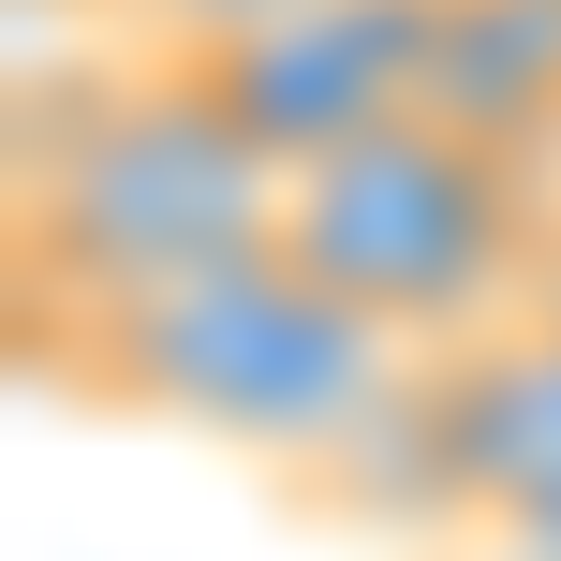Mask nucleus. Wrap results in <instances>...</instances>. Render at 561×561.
Here are the masks:
<instances>
[{
	"instance_id": "nucleus-1",
	"label": "nucleus",
	"mask_w": 561,
	"mask_h": 561,
	"mask_svg": "<svg viewBox=\"0 0 561 561\" xmlns=\"http://www.w3.org/2000/svg\"><path fill=\"white\" fill-rule=\"evenodd\" d=\"M280 193L296 178L207 104L178 59L134 45V75L59 89V134H15V325L59 340L104 325V310L163 296L193 266H237L280 237Z\"/></svg>"
},
{
	"instance_id": "nucleus-2",
	"label": "nucleus",
	"mask_w": 561,
	"mask_h": 561,
	"mask_svg": "<svg viewBox=\"0 0 561 561\" xmlns=\"http://www.w3.org/2000/svg\"><path fill=\"white\" fill-rule=\"evenodd\" d=\"M280 252L355 325H385L399 355H473L547 296L561 193L517 178L503 148L444 134V118H399V134L340 148V163H310L280 193Z\"/></svg>"
},
{
	"instance_id": "nucleus-3",
	"label": "nucleus",
	"mask_w": 561,
	"mask_h": 561,
	"mask_svg": "<svg viewBox=\"0 0 561 561\" xmlns=\"http://www.w3.org/2000/svg\"><path fill=\"white\" fill-rule=\"evenodd\" d=\"M45 355L75 369L89 399H118V414H163V428H193V444L280 458V473H310V458L399 385V340L355 325L280 237L237 252V266L163 280V296L104 310V325H75V340H45Z\"/></svg>"
},
{
	"instance_id": "nucleus-4",
	"label": "nucleus",
	"mask_w": 561,
	"mask_h": 561,
	"mask_svg": "<svg viewBox=\"0 0 561 561\" xmlns=\"http://www.w3.org/2000/svg\"><path fill=\"white\" fill-rule=\"evenodd\" d=\"M428 45H444V0H280V15L193 45L178 75H193L280 178H310V163H340V148L428 118Z\"/></svg>"
},
{
	"instance_id": "nucleus-5",
	"label": "nucleus",
	"mask_w": 561,
	"mask_h": 561,
	"mask_svg": "<svg viewBox=\"0 0 561 561\" xmlns=\"http://www.w3.org/2000/svg\"><path fill=\"white\" fill-rule=\"evenodd\" d=\"M428 118L503 148L517 178H561V0H444Z\"/></svg>"
},
{
	"instance_id": "nucleus-6",
	"label": "nucleus",
	"mask_w": 561,
	"mask_h": 561,
	"mask_svg": "<svg viewBox=\"0 0 561 561\" xmlns=\"http://www.w3.org/2000/svg\"><path fill=\"white\" fill-rule=\"evenodd\" d=\"M252 15H280V0H134L118 30H134L148 59H193V45H222V30H252Z\"/></svg>"
},
{
	"instance_id": "nucleus-7",
	"label": "nucleus",
	"mask_w": 561,
	"mask_h": 561,
	"mask_svg": "<svg viewBox=\"0 0 561 561\" xmlns=\"http://www.w3.org/2000/svg\"><path fill=\"white\" fill-rule=\"evenodd\" d=\"M15 15H30V30H45V15H134V0H15Z\"/></svg>"
},
{
	"instance_id": "nucleus-8",
	"label": "nucleus",
	"mask_w": 561,
	"mask_h": 561,
	"mask_svg": "<svg viewBox=\"0 0 561 561\" xmlns=\"http://www.w3.org/2000/svg\"><path fill=\"white\" fill-rule=\"evenodd\" d=\"M488 561H533V547H488Z\"/></svg>"
}]
</instances>
